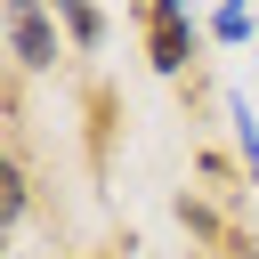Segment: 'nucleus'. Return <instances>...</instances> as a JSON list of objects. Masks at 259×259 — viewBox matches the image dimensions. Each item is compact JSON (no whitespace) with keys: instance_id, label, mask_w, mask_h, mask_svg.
<instances>
[{"instance_id":"obj_1","label":"nucleus","mask_w":259,"mask_h":259,"mask_svg":"<svg viewBox=\"0 0 259 259\" xmlns=\"http://www.w3.org/2000/svg\"><path fill=\"white\" fill-rule=\"evenodd\" d=\"M130 24H138V40H146V65H154L162 81H186L194 40H202V16H186L178 0H138Z\"/></svg>"},{"instance_id":"obj_3","label":"nucleus","mask_w":259,"mask_h":259,"mask_svg":"<svg viewBox=\"0 0 259 259\" xmlns=\"http://www.w3.org/2000/svg\"><path fill=\"white\" fill-rule=\"evenodd\" d=\"M0 24H8V57H16V73H49V65H57V32H65V24H57L40 0H8Z\"/></svg>"},{"instance_id":"obj_6","label":"nucleus","mask_w":259,"mask_h":259,"mask_svg":"<svg viewBox=\"0 0 259 259\" xmlns=\"http://www.w3.org/2000/svg\"><path fill=\"white\" fill-rule=\"evenodd\" d=\"M24 202H32V178H24L16 146H0V219H24Z\"/></svg>"},{"instance_id":"obj_8","label":"nucleus","mask_w":259,"mask_h":259,"mask_svg":"<svg viewBox=\"0 0 259 259\" xmlns=\"http://www.w3.org/2000/svg\"><path fill=\"white\" fill-rule=\"evenodd\" d=\"M235 154H243V178L259 186V121L251 113H235Z\"/></svg>"},{"instance_id":"obj_5","label":"nucleus","mask_w":259,"mask_h":259,"mask_svg":"<svg viewBox=\"0 0 259 259\" xmlns=\"http://www.w3.org/2000/svg\"><path fill=\"white\" fill-rule=\"evenodd\" d=\"M57 24H65V40H73V49H97L113 16H105V8H89V0H73V8H57Z\"/></svg>"},{"instance_id":"obj_2","label":"nucleus","mask_w":259,"mask_h":259,"mask_svg":"<svg viewBox=\"0 0 259 259\" xmlns=\"http://www.w3.org/2000/svg\"><path fill=\"white\" fill-rule=\"evenodd\" d=\"M178 227L210 251V259H259V243H251V227L227 210V202H210V194H178Z\"/></svg>"},{"instance_id":"obj_7","label":"nucleus","mask_w":259,"mask_h":259,"mask_svg":"<svg viewBox=\"0 0 259 259\" xmlns=\"http://www.w3.org/2000/svg\"><path fill=\"white\" fill-rule=\"evenodd\" d=\"M202 32H210V40H251V8H210Z\"/></svg>"},{"instance_id":"obj_4","label":"nucleus","mask_w":259,"mask_h":259,"mask_svg":"<svg viewBox=\"0 0 259 259\" xmlns=\"http://www.w3.org/2000/svg\"><path fill=\"white\" fill-rule=\"evenodd\" d=\"M121 89L113 81H81V154H89V170L105 178L113 170V138H121Z\"/></svg>"}]
</instances>
